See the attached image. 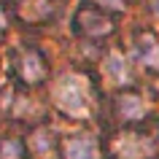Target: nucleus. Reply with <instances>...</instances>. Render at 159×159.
<instances>
[{
    "label": "nucleus",
    "instance_id": "1",
    "mask_svg": "<svg viewBox=\"0 0 159 159\" xmlns=\"http://www.w3.org/2000/svg\"><path fill=\"white\" fill-rule=\"evenodd\" d=\"M51 100L59 113H65L70 119H84L92 111V86L84 75L62 73L51 86Z\"/></svg>",
    "mask_w": 159,
    "mask_h": 159
},
{
    "label": "nucleus",
    "instance_id": "2",
    "mask_svg": "<svg viewBox=\"0 0 159 159\" xmlns=\"http://www.w3.org/2000/svg\"><path fill=\"white\" fill-rule=\"evenodd\" d=\"M73 27L78 35H84V38H108L116 27H113V16H111L108 11L97 8V6H81L78 8V14H75L73 19Z\"/></svg>",
    "mask_w": 159,
    "mask_h": 159
},
{
    "label": "nucleus",
    "instance_id": "3",
    "mask_svg": "<svg viewBox=\"0 0 159 159\" xmlns=\"http://www.w3.org/2000/svg\"><path fill=\"white\" fill-rule=\"evenodd\" d=\"M16 75L27 86H38L49 75V62L38 49L25 46V49H19V57H16Z\"/></svg>",
    "mask_w": 159,
    "mask_h": 159
},
{
    "label": "nucleus",
    "instance_id": "4",
    "mask_svg": "<svg viewBox=\"0 0 159 159\" xmlns=\"http://www.w3.org/2000/svg\"><path fill=\"white\" fill-rule=\"evenodd\" d=\"M62 159H100V140L92 135H67L59 140Z\"/></svg>",
    "mask_w": 159,
    "mask_h": 159
},
{
    "label": "nucleus",
    "instance_id": "5",
    "mask_svg": "<svg viewBox=\"0 0 159 159\" xmlns=\"http://www.w3.org/2000/svg\"><path fill=\"white\" fill-rule=\"evenodd\" d=\"M113 113H116L124 124H135L146 116V102L138 92L127 89V92H119L116 100H113Z\"/></svg>",
    "mask_w": 159,
    "mask_h": 159
},
{
    "label": "nucleus",
    "instance_id": "6",
    "mask_svg": "<svg viewBox=\"0 0 159 159\" xmlns=\"http://www.w3.org/2000/svg\"><path fill=\"white\" fill-rule=\"evenodd\" d=\"M119 159H146L154 154V140L143 138V132H124L116 143Z\"/></svg>",
    "mask_w": 159,
    "mask_h": 159
},
{
    "label": "nucleus",
    "instance_id": "7",
    "mask_svg": "<svg viewBox=\"0 0 159 159\" xmlns=\"http://www.w3.org/2000/svg\"><path fill=\"white\" fill-rule=\"evenodd\" d=\"M135 57L140 65H146L148 70H159V38L157 33H148V30H140L135 35Z\"/></svg>",
    "mask_w": 159,
    "mask_h": 159
},
{
    "label": "nucleus",
    "instance_id": "8",
    "mask_svg": "<svg viewBox=\"0 0 159 159\" xmlns=\"http://www.w3.org/2000/svg\"><path fill=\"white\" fill-rule=\"evenodd\" d=\"M102 67H105V75H108V78H113L116 84L129 81V67H127V59L121 57V54H116V51L105 57V65H102Z\"/></svg>",
    "mask_w": 159,
    "mask_h": 159
},
{
    "label": "nucleus",
    "instance_id": "9",
    "mask_svg": "<svg viewBox=\"0 0 159 159\" xmlns=\"http://www.w3.org/2000/svg\"><path fill=\"white\" fill-rule=\"evenodd\" d=\"M0 159H25V143L14 135H0Z\"/></svg>",
    "mask_w": 159,
    "mask_h": 159
},
{
    "label": "nucleus",
    "instance_id": "10",
    "mask_svg": "<svg viewBox=\"0 0 159 159\" xmlns=\"http://www.w3.org/2000/svg\"><path fill=\"white\" fill-rule=\"evenodd\" d=\"M35 138H33V143H30V146H33V151L35 154H49L51 148H54V146H57V140H54V138H51V132H33Z\"/></svg>",
    "mask_w": 159,
    "mask_h": 159
},
{
    "label": "nucleus",
    "instance_id": "11",
    "mask_svg": "<svg viewBox=\"0 0 159 159\" xmlns=\"http://www.w3.org/2000/svg\"><path fill=\"white\" fill-rule=\"evenodd\" d=\"M6 27H8V16H6V11L0 6V33H6Z\"/></svg>",
    "mask_w": 159,
    "mask_h": 159
},
{
    "label": "nucleus",
    "instance_id": "12",
    "mask_svg": "<svg viewBox=\"0 0 159 159\" xmlns=\"http://www.w3.org/2000/svg\"><path fill=\"white\" fill-rule=\"evenodd\" d=\"M154 14L159 16V0H154Z\"/></svg>",
    "mask_w": 159,
    "mask_h": 159
}]
</instances>
